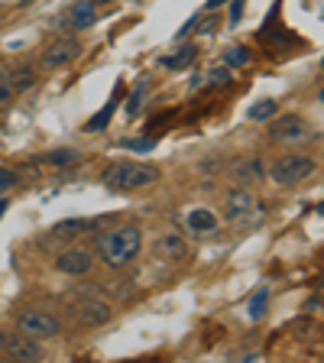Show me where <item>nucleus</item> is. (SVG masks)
I'll return each mask as SVG.
<instances>
[{
    "instance_id": "f257e3e1",
    "label": "nucleus",
    "mask_w": 324,
    "mask_h": 363,
    "mask_svg": "<svg viewBox=\"0 0 324 363\" xmlns=\"http://www.w3.org/2000/svg\"><path fill=\"white\" fill-rule=\"evenodd\" d=\"M98 250L107 266L121 269V266H127L130 259L140 253V230H136V227H117V230L101 237Z\"/></svg>"
},
{
    "instance_id": "f03ea898",
    "label": "nucleus",
    "mask_w": 324,
    "mask_h": 363,
    "mask_svg": "<svg viewBox=\"0 0 324 363\" xmlns=\"http://www.w3.org/2000/svg\"><path fill=\"white\" fill-rule=\"evenodd\" d=\"M156 179H159V169L146 166V162H113V166L104 169V185L117 191L143 189V185H152Z\"/></svg>"
},
{
    "instance_id": "7ed1b4c3",
    "label": "nucleus",
    "mask_w": 324,
    "mask_h": 363,
    "mask_svg": "<svg viewBox=\"0 0 324 363\" xmlns=\"http://www.w3.org/2000/svg\"><path fill=\"white\" fill-rule=\"evenodd\" d=\"M224 204H227V218L234 220V224L240 227V230H247V227H257L259 220H263V211H259L257 198L250 195L247 189H234V191H227Z\"/></svg>"
},
{
    "instance_id": "20e7f679",
    "label": "nucleus",
    "mask_w": 324,
    "mask_h": 363,
    "mask_svg": "<svg viewBox=\"0 0 324 363\" xmlns=\"http://www.w3.org/2000/svg\"><path fill=\"white\" fill-rule=\"evenodd\" d=\"M315 172V162L308 156H282L272 162V182H279V185H298L302 179Z\"/></svg>"
},
{
    "instance_id": "39448f33",
    "label": "nucleus",
    "mask_w": 324,
    "mask_h": 363,
    "mask_svg": "<svg viewBox=\"0 0 324 363\" xmlns=\"http://www.w3.org/2000/svg\"><path fill=\"white\" fill-rule=\"evenodd\" d=\"M0 350L10 357V360H20V363H36L43 360V347L39 340L30 337V334H0Z\"/></svg>"
},
{
    "instance_id": "423d86ee",
    "label": "nucleus",
    "mask_w": 324,
    "mask_h": 363,
    "mask_svg": "<svg viewBox=\"0 0 324 363\" xmlns=\"http://www.w3.org/2000/svg\"><path fill=\"white\" fill-rule=\"evenodd\" d=\"M20 331L36 337V340H49V337H59L62 325H59V318L45 315V311L26 308V311H20Z\"/></svg>"
},
{
    "instance_id": "0eeeda50",
    "label": "nucleus",
    "mask_w": 324,
    "mask_h": 363,
    "mask_svg": "<svg viewBox=\"0 0 324 363\" xmlns=\"http://www.w3.org/2000/svg\"><path fill=\"white\" fill-rule=\"evenodd\" d=\"M78 318H82V325H88V328H101V325H107L113 318V308L104 302V298H82L78 302Z\"/></svg>"
},
{
    "instance_id": "6e6552de",
    "label": "nucleus",
    "mask_w": 324,
    "mask_h": 363,
    "mask_svg": "<svg viewBox=\"0 0 324 363\" xmlns=\"http://www.w3.org/2000/svg\"><path fill=\"white\" fill-rule=\"evenodd\" d=\"M230 179L240 185V189H247V185H259V182L266 179L263 172V162H259L257 156H250V159H237L234 166H230Z\"/></svg>"
},
{
    "instance_id": "1a4fd4ad",
    "label": "nucleus",
    "mask_w": 324,
    "mask_h": 363,
    "mask_svg": "<svg viewBox=\"0 0 324 363\" xmlns=\"http://www.w3.org/2000/svg\"><path fill=\"white\" fill-rule=\"evenodd\" d=\"M305 133H308V130H305V121L298 117V113H282V117L269 121L272 140H302Z\"/></svg>"
},
{
    "instance_id": "9d476101",
    "label": "nucleus",
    "mask_w": 324,
    "mask_h": 363,
    "mask_svg": "<svg viewBox=\"0 0 324 363\" xmlns=\"http://www.w3.org/2000/svg\"><path fill=\"white\" fill-rule=\"evenodd\" d=\"M78 52H82V43H78V39H55V43L43 52V65L59 68V65H65V62L75 59Z\"/></svg>"
},
{
    "instance_id": "9b49d317",
    "label": "nucleus",
    "mask_w": 324,
    "mask_h": 363,
    "mask_svg": "<svg viewBox=\"0 0 324 363\" xmlns=\"http://www.w3.org/2000/svg\"><path fill=\"white\" fill-rule=\"evenodd\" d=\"M91 253L88 250H62L55 257V269L59 272H68V276H84L91 269Z\"/></svg>"
},
{
    "instance_id": "f8f14e48",
    "label": "nucleus",
    "mask_w": 324,
    "mask_h": 363,
    "mask_svg": "<svg viewBox=\"0 0 324 363\" xmlns=\"http://www.w3.org/2000/svg\"><path fill=\"white\" fill-rule=\"evenodd\" d=\"M152 250H156L159 259H185V257H189V243L181 240V237H175V234L159 237Z\"/></svg>"
},
{
    "instance_id": "ddd939ff",
    "label": "nucleus",
    "mask_w": 324,
    "mask_h": 363,
    "mask_svg": "<svg viewBox=\"0 0 324 363\" xmlns=\"http://www.w3.org/2000/svg\"><path fill=\"white\" fill-rule=\"evenodd\" d=\"M94 20H98V10H94V4H91V0L75 4V7H72V13H68V23H72L75 30H91V26H94Z\"/></svg>"
},
{
    "instance_id": "4468645a",
    "label": "nucleus",
    "mask_w": 324,
    "mask_h": 363,
    "mask_svg": "<svg viewBox=\"0 0 324 363\" xmlns=\"http://www.w3.org/2000/svg\"><path fill=\"white\" fill-rule=\"evenodd\" d=\"M214 227H218V218L208 208H198L189 214V230H195V234H211Z\"/></svg>"
},
{
    "instance_id": "2eb2a0df",
    "label": "nucleus",
    "mask_w": 324,
    "mask_h": 363,
    "mask_svg": "<svg viewBox=\"0 0 324 363\" xmlns=\"http://www.w3.org/2000/svg\"><path fill=\"white\" fill-rule=\"evenodd\" d=\"M91 220H84V218H72V220H59V224L52 227V234L55 237H78V234H88L91 230Z\"/></svg>"
},
{
    "instance_id": "dca6fc26",
    "label": "nucleus",
    "mask_w": 324,
    "mask_h": 363,
    "mask_svg": "<svg viewBox=\"0 0 324 363\" xmlns=\"http://www.w3.org/2000/svg\"><path fill=\"white\" fill-rule=\"evenodd\" d=\"M33 82H36V68L33 65H20L10 75V88H13V94H23L26 88H33Z\"/></svg>"
},
{
    "instance_id": "f3484780",
    "label": "nucleus",
    "mask_w": 324,
    "mask_h": 363,
    "mask_svg": "<svg viewBox=\"0 0 324 363\" xmlns=\"http://www.w3.org/2000/svg\"><path fill=\"white\" fill-rule=\"evenodd\" d=\"M195 55H198V49L195 45H181L179 52L175 55H166V59H162V65L169 68V72H175V68H185V65H191V62H195Z\"/></svg>"
},
{
    "instance_id": "a211bd4d",
    "label": "nucleus",
    "mask_w": 324,
    "mask_h": 363,
    "mask_svg": "<svg viewBox=\"0 0 324 363\" xmlns=\"http://www.w3.org/2000/svg\"><path fill=\"white\" fill-rule=\"evenodd\" d=\"M113 107H117V91H113V101L107 107H101L98 113H94V117H91L88 121V127L84 130H91V133H101V130L107 127V123H111V117H113Z\"/></svg>"
},
{
    "instance_id": "6ab92c4d",
    "label": "nucleus",
    "mask_w": 324,
    "mask_h": 363,
    "mask_svg": "<svg viewBox=\"0 0 324 363\" xmlns=\"http://www.w3.org/2000/svg\"><path fill=\"white\" fill-rule=\"evenodd\" d=\"M43 162H45V166L62 169V166H72V162H78V152L75 150H52V152H45V156H43Z\"/></svg>"
},
{
    "instance_id": "aec40b11",
    "label": "nucleus",
    "mask_w": 324,
    "mask_h": 363,
    "mask_svg": "<svg viewBox=\"0 0 324 363\" xmlns=\"http://www.w3.org/2000/svg\"><path fill=\"white\" fill-rule=\"evenodd\" d=\"M276 111H279V107H276V101H257V104L250 107L247 111V117L250 121H272V117H276Z\"/></svg>"
},
{
    "instance_id": "412c9836",
    "label": "nucleus",
    "mask_w": 324,
    "mask_h": 363,
    "mask_svg": "<svg viewBox=\"0 0 324 363\" xmlns=\"http://www.w3.org/2000/svg\"><path fill=\"white\" fill-rule=\"evenodd\" d=\"M266 305H269V292H266V289H259V292L253 295V302H250V318H253V321H259V318L266 315Z\"/></svg>"
},
{
    "instance_id": "4be33fe9",
    "label": "nucleus",
    "mask_w": 324,
    "mask_h": 363,
    "mask_svg": "<svg viewBox=\"0 0 324 363\" xmlns=\"http://www.w3.org/2000/svg\"><path fill=\"white\" fill-rule=\"evenodd\" d=\"M224 62H227V65H247V62H250V52L243 49V45H230V49L224 52Z\"/></svg>"
},
{
    "instance_id": "5701e85b",
    "label": "nucleus",
    "mask_w": 324,
    "mask_h": 363,
    "mask_svg": "<svg viewBox=\"0 0 324 363\" xmlns=\"http://www.w3.org/2000/svg\"><path fill=\"white\" fill-rule=\"evenodd\" d=\"M10 98H13V88H10V72H7V65L0 62V104H7Z\"/></svg>"
},
{
    "instance_id": "b1692460",
    "label": "nucleus",
    "mask_w": 324,
    "mask_h": 363,
    "mask_svg": "<svg viewBox=\"0 0 324 363\" xmlns=\"http://www.w3.org/2000/svg\"><path fill=\"white\" fill-rule=\"evenodd\" d=\"M208 82L211 84H230V72H227V68H214V72H208Z\"/></svg>"
},
{
    "instance_id": "393cba45",
    "label": "nucleus",
    "mask_w": 324,
    "mask_h": 363,
    "mask_svg": "<svg viewBox=\"0 0 324 363\" xmlns=\"http://www.w3.org/2000/svg\"><path fill=\"white\" fill-rule=\"evenodd\" d=\"M123 150H140V152H150L152 150V140H123Z\"/></svg>"
},
{
    "instance_id": "a878e982",
    "label": "nucleus",
    "mask_w": 324,
    "mask_h": 363,
    "mask_svg": "<svg viewBox=\"0 0 324 363\" xmlns=\"http://www.w3.org/2000/svg\"><path fill=\"white\" fill-rule=\"evenodd\" d=\"M13 182H16V175L10 172V169H4V166H0V195H4V191H7V189H13Z\"/></svg>"
},
{
    "instance_id": "bb28decb",
    "label": "nucleus",
    "mask_w": 324,
    "mask_h": 363,
    "mask_svg": "<svg viewBox=\"0 0 324 363\" xmlns=\"http://www.w3.org/2000/svg\"><path fill=\"white\" fill-rule=\"evenodd\" d=\"M140 98H143V88H136L133 94H130V104H127V117H136V111H140Z\"/></svg>"
},
{
    "instance_id": "cd10ccee",
    "label": "nucleus",
    "mask_w": 324,
    "mask_h": 363,
    "mask_svg": "<svg viewBox=\"0 0 324 363\" xmlns=\"http://www.w3.org/2000/svg\"><path fill=\"white\" fill-rule=\"evenodd\" d=\"M240 13H243V0H234L230 4V23H240Z\"/></svg>"
},
{
    "instance_id": "c85d7f7f",
    "label": "nucleus",
    "mask_w": 324,
    "mask_h": 363,
    "mask_svg": "<svg viewBox=\"0 0 324 363\" xmlns=\"http://www.w3.org/2000/svg\"><path fill=\"white\" fill-rule=\"evenodd\" d=\"M224 0H208V10H214V7H220Z\"/></svg>"
},
{
    "instance_id": "c756f323",
    "label": "nucleus",
    "mask_w": 324,
    "mask_h": 363,
    "mask_svg": "<svg viewBox=\"0 0 324 363\" xmlns=\"http://www.w3.org/2000/svg\"><path fill=\"white\" fill-rule=\"evenodd\" d=\"M4 211H7V201H0V218H4Z\"/></svg>"
},
{
    "instance_id": "7c9ffc66",
    "label": "nucleus",
    "mask_w": 324,
    "mask_h": 363,
    "mask_svg": "<svg viewBox=\"0 0 324 363\" xmlns=\"http://www.w3.org/2000/svg\"><path fill=\"white\" fill-rule=\"evenodd\" d=\"M318 214H321V218H324V201H321V204H318Z\"/></svg>"
},
{
    "instance_id": "2f4dec72",
    "label": "nucleus",
    "mask_w": 324,
    "mask_h": 363,
    "mask_svg": "<svg viewBox=\"0 0 324 363\" xmlns=\"http://www.w3.org/2000/svg\"><path fill=\"white\" fill-rule=\"evenodd\" d=\"M91 4H111V0H91Z\"/></svg>"
},
{
    "instance_id": "473e14b6",
    "label": "nucleus",
    "mask_w": 324,
    "mask_h": 363,
    "mask_svg": "<svg viewBox=\"0 0 324 363\" xmlns=\"http://www.w3.org/2000/svg\"><path fill=\"white\" fill-rule=\"evenodd\" d=\"M321 101H324V91H321Z\"/></svg>"
},
{
    "instance_id": "72a5a7b5",
    "label": "nucleus",
    "mask_w": 324,
    "mask_h": 363,
    "mask_svg": "<svg viewBox=\"0 0 324 363\" xmlns=\"http://www.w3.org/2000/svg\"><path fill=\"white\" fill-rule=\"evenodd\" d=\"M321 65H324V59H321Z\"/></svg>"
}]
</instances>
